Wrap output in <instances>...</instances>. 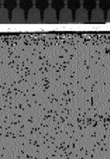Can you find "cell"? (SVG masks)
<instances>
[{
    "label": "cell",
    "mask_w": 110,
    "mask_h": 159,
    "mask_svg": "<svg viewBox=\"0 0 110 159\" xmlns=\"http://www.w3.org/2000/svg\"><path fill=\"white\" fill-rule=\"evenodd\" d=\"M10 23L12 24H26V13L19 7L10 13Z\"/></svg>",
    "instance_id": "1"
},
{
    "label": "cell",
    "mask_w": 110,
    "mask_h": 159,
    "mask_svg": "<svg viewBox=\"0 0 110 159\" xmlns=\"http://www.w3.org/2000/svg\"><path fill=\"white\" fill-rule=\"evenodd\" d=\"M42 23L44 24H57L58 23V13L49 7L42 13Z\"/></svg>",
    "instance_id": "2"
},
{
    "label": "cell",
    "mask_w": 110,
    "mask_h": 159,
    "mask_svg": "<svg viewBox=\"0 0 110 159\" xmlns=\"http://www.w3.org/2000/svg\"><path fill=\"white\" fill-rule=\"evenodd\" d=\"M42 13L37 8L33 7L26 13V24H41Z\"/></svg>",
    "instance_id": "3"
},
{
    "label": "cell",
    "mask_w": 110,
    "mask_h": 159,
    "mask_svg": "<svg viewBox=\"0 0 110 159\" xmlns=\"http://www.w3.org/2000/svg\"><path fill=\"white\" fill-rule=\"evenodd\" d=\"M74 22V13L65 6L58 13V23L67 24Z\"/></svg>",
    "instance_id": "4"
},
{
    "label": "cell",
    "mask_w": 110,
    "mask_h": 159,
    "mask_svg": "<svg viewBox=\"0 0 110 159\" xmlns=\"http://www.w3.org/2000/svg\"><path fill=\"white\" fill-rule=\"evenodd\" d=\"M74 22L75 23H89L90 22V13L81 7L76 12H74Z\"/></svg>",
    "instance_id": "5"
},
{
    "label": "cell",
    "mask_w": 110,
    "mask_h": 159,
    "mask_svg": "<svg viewBox=\"0 0 110 159\" xmlns=\"http://www.w3.org/2000/svg\"><path fill=\"white\" fill-rule=\"evenodd\" d=\"M90 22L91 23H104L106 22V13L99 7L90 12Z\"/></svg>",
    "instance_id": "6"
},
{
    "label": "cell",
    "mask_w": 110,
    "mask_h": 159,
    "mask_svg": "<svg viewBox=\"0 0 110 159\" xmlns=\"http://www.w3.org/2000/svg\"><path fill=\"white\" fill-rule=\"evenodd\" d=\"M10 23V12L5 7H0V24Z\"/></svg>",
    "instance_id": "7"
},
{
    "label": "cell",
    "mask_w": 110,
    "mask_h": 159,
    "mask_svg": "<svg viewBox=\"0 0 110 159\" xmlns=\"http://www.w3.org/2000/svg\"><path fill=\"white\" fill-rule=\"evenodd\" d=\"M34 2L35 0H19L18 7L21 8L25 13H27L34 7Z\"/></svg>",
    "instance_id": "8"
},
{
    "label": "cell",
    "mask_w": 110,
    "mask_h": 159,
    "mask_svg": "<svg viewBox=\"0 0 110 159\" xmlns=\"http://www.w3.org/2000/svg\"><path fill=\"white\" fill-rule=\"evenodd\" d=\"M34 7L37 8L41 13H43L50 7V0H35Z\"/></svg>",
    "instance_id": "9"
},
{
    "label": "cell",
    "mask_w": 110,
    "mask_h": 159,
    "mask_svg": "<svg viewBox=\"0 0 110 159\" xmlns=\"http://www.w3.org/2000/svg\"><path fill=\"white\" fill-rule=\"evenodd\" d=\"M66 7L74 13L82 7V0H67Z\"/></svg>",
    "instance_id": "10"
},
{
    "label": "cell",
    "mask_w": 110,
    "mask_h": 159,
    "mask_svg": "<svg viewBox=\"0 0 110 159\" xmlns=\"http://www.w3.org/2000/svg\"><path fill=\"white\" fill-rule=\"evenodd\" d=\"M82 7L90 13L98 7V0H82Z\"/></svg>",
    "instance_id": "11"
},
{
    "label": "cell",
    "mask_w": 110,
    "mask_h": 159,
    "mask_svg": "<svg viewBox=\"0 0 110 159\" xmlns=\"http://www.w3.org/2000/svg\"><path fill=\"white\" fill-rule=\"evenodd\" d=\"M2 7H5L10 13L18 7V1L17 0H3L2 1Z\"/></svg>",
    "instance_id": "12"
},
{
    "label": "cell",
    "mask_w": 110,
    "mask_h": 159,
    "mask_svg": "<svg viewBox=\"0 0 110 159\" xmlns=\"http://www.w3.org/2000/svg\"><path fill=\"white\" fill-rule=\"evenodd\" d=\"M66 6L65 0H50V7L59 13Z\"/></svg>",
    "instance_id": "13"
},
{
    "label": "cell",
    "mask_w": 110,
    "mask_h": 159,
    "mask_svg": "<svg viewBox=\"0 0 110 159\" xmlns=\"http://www.w3.org/2000/svg\"><path fill=\"white\" fill-rule=\"evenodd\" d=\"M98 7L104 12H108L110 10V0H98Z\"/></svg>",
    "instance_id": "14"
},
{
    "label": "cell",
    "mask_w": 110,
    "mask_h": 159,
    "mask_svg": "<svg viewBox=\"0 0 110 159\" xmlns=\"http://www.w3.org/2000/svg\"><path fill=\"white\" fill-rule=\"evenodd\" d=\"M2 7V1H1V0H0V7Z\"/></svg>",
    "instance_id": "15"
}]
</instances>
